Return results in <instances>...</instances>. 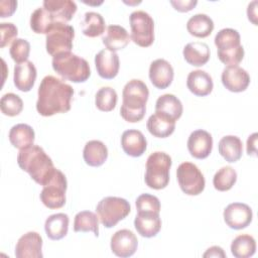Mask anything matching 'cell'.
<instances>
[{
  "label": "cell",
  "instance_id": "cell-10",
  "mask_svg": "<svg viewBox=\"0 0 258 258\" xmlns=\"http://www.w3.org/2000/svg\"><path fill=\"white\" fill-rule=\"evenodd\" d=\"M67 187L66 175L59 169H56L48 182L43 185L39 195L40 201L48 209H59L66 204Z\"/></svg>",
  "mask_w": 258,
  "mask_h": 258
},
{
  "label": "cell",
  "instance_id": "cell-33",
  "mask_svg": "<svg viewBox=\"0 0 258 258\" xmlns=\"http://www.w3.org/2000/svg\"><path fill=\"white\" fill-rule=\"evenodd\" d=\"M256 252L255 239L248 234L237 236L231 244V253L236 258H249Z\"/></svg>",
  "mask_w": 258,
  "mask_h": 258
},
{
  "label": "cell",
  "instance_id": "cell-27",
  "mask_svg": "<svg viewBox=\"0 0 258 258\" xmlns=\"http://www.w3.org/2000/svg\"><path fill=\"white\" fill-rule=\"evenodd\" d=\"M69 216L64 213H56L50 215L44 223L46 236L50 240H60L67 236L69 231Z\"/></svg>",
  "mask_w": 258,
  "mask_h": 258
},
{
  "label": "cell",
  "instance_id": "cell-28",
  "mask_svg": "<svg viewBox=\"0 0 258 258\" xmlns=\"http://www.w3.org/2000/svg\"><path fill=\"white\" fill-rule=\"evenodd\" d=\"M182 111L183 108L180 100L172 94H164L156 100L155 112L165 115L174 121L180 118Z\"/></svg>",
  "mask_w": 258,
  "mask_h": 258
},
{
  "label": "cell",
  "instance_id": "cell-43",
  "mask_svg": "<svg viewBox=\"0 0 258 258\" xmlns=\"http://www.w3.org/2000/svg\"><path fill=\"white\" fill-rule=\"evenodd\" d=\"M17 7V1L15 0H2L0 1V17L5 18L11 16Z\"/></svg>",
  "mask_w": 258,
  "mask_h": 258
},
{
  "label": "cell",
  "instance_id": "cell-18",
  "mask_svg": "<svg viewBox=\"0 0 258 258\" xmlns=\"http://www.w3.org/2000/svg\"><path fill=\"white\" fill-rule=\"evenodd\" d=\"M173 76V68L167 60L157 58L150 63L149 79L155 88L160 90L166 89L172 83Z\"/></svg>",
  "mask_w": 258,
  "mask_h": 258
},
{
  "label": "cell",
  "instance_id": "cell-21",
  "mask_svg": "<svg viewBox=\"0 0 258 258\" xmlns=\"http://www.w3.org/2000/svg\"><path fill=\"white\" fill-rule=\"evenodd\" d=\"M121 146L127 155L139 157L145 152L147 141L141 131L129 129L124 131L121 136Z\"/></svg>",
  "mask_w": 258,
  "mask_h": 258
},
{
  "label": "cell",
  "instance_id": "cell-2",
  "mask_svg": "<svg viewBox=\"0 0 258 258\" xmlns=\"http://www.w3.org/2000/svg\"><path fill=\"white\" fill-rule=\"evenodd\" d=\"M17 163L36 183L42 186L48 182L56 170L51 158L40 146L34 144L20 149L17 155Z\"/></svg>",
  "mask_w": 258,
  "mask_h": 258
},
{
  "label": "cell",
  "instance_id": "cell-14",
  "mask_svg": "<svg viewBox=\"0 0 258 258\" xmlns=\"http://www.w3.org/2000/svg\"><path fill=\"white\" fill-rule=\"evenodd\" d=\"M42 238L37 232H27L22 235L15 246L16 258H42Z\"/></svg>",
  "mask_w": 258,
  "mask_h": 258
},
{
  "label": "cell",
  "instance_id": "cell-19",
  "mask_svg": "<svg viewBox=\"0 0 258 258\" xmlns=\"http://www.w3.org/2000/svg\"><path fill=\"white\" fill-rule=\"evenodd\" d=\"M134 227L137 233L145 238L155 237L161 229L159 213L138 212L134 219Z\"/></svg>",
  "mask_w": 258,
  "mask_h": 258
},
{
  "label": "cell",
  "instance_id": "cell-8",
  "mask_svg": "<svg viewBox=\"0 0 258 258\" xmlns=\"http://www.w3.org/2000/svg\"><path fill=\"white\" fill-rule=\"evenodd\" d=\"M131 39L141 47H148L154 41L153 18L143 10L133 11L129 16Z\"/></svg>",
  "mask_w": 258,
  "mask_h": 258
},
{
  "label": "cell",
  "instance_id": "cell-37",
  "mask_svg": "<svg viewBox=\"0 0 258 258\" xmlns=\"http://www.w3.org/2000/svg\"><path fill=\"white\" fill-rule=\"evenodd\" d=\"M237 180V172L232 166L221 167L213 177L214 187L219 191H227L233 187Z\"/></svg>",
  "mask_w": 258,
  "mask_h": 258
},
{
  "label": "cell",
  "instance_id": "cell-46",
  "mask_svg": "<svg viewBox=\"0 0 258 258\" xmlns=\"http://www.w3.org/2000/svg\"><path fill=\"white\" fill-rule=\"evenodd\" d=\"M203 257H205V258H207V257H222V258H225L226 253L224 252L223 248H221L220 246H212L209 249H207V251L203 254Z\"/></svg>",
  "mask_w": 258,
  "mask_h": 258
},
{
  "label": "cell",
  "instance_id": "cell-34",
  "mask_svg": "<svg viewBox=\"0 0 258 258\" xmlns=\"http://www.w3.org/2000/svg\"><path fill=\"white\" fill-rule=\"evenodd\" d=\"M106 23L103 16L94 11L86 12L82 21V31L86 36L97 37L105 32Z\"/></svg>",
  "mask_w": 258,
  "mask_h": 258
},
{
  "label": "cell",
  "instance_id": "cell-17",
  "mask_svg": "<svg viewBox=\"0 0 258 258\" xmlns=\"http://www.w3.org/2000/svg\"><path fill=\"white\" fill-rule=\"evenodd\" d=\"M95 66L98 75L106 80L114 79L119 72V56L109 49L100 50L95 56Z\"/></svg>",
  "mask_w": 258,
  "mask_h": 258
},
{
  "label": "cell",
  "instance_id": "cell-4",
  "mask_svg": "<svg viewBox=\"0 0 258 258\" xmlns=\"http://www.w3.org/2000/svg\"><path fill=\"white\" fill-rule=\"evenodd\" d=\"M51 64L57 75L73 83H84L91 76L89 62L72 51L54 55Z\"/></svg>",
  "mask_w": 258,
  "mask_h": 258
},
{
  "label": "cell",
  "instance_id": "cell-6",
  "mask_svg": "<svg viewBox=\"0 0 258 258\" xmlns=\"http://www.w3.org/2000/svg\"><path fill=\"white\" fill-rule=\"evenodd\" d=\"M172 161L171 157L162 151L151 153L146 160V171L144 180L148 187L162 189L169 182V170Z\"/></svg>",
  "mask_w": 258,
  "mask_h": 258
},
{
  "label": "cell",
  "instance_id": "cell-13",
  "mask_svg": "<svg viewBox=\"0 0 258 258\" xmlns=\"http://www.w3.org/2000/svg\"><path fill=\"white\" fill-rule=\"evenodd\" d=\"M110 246L112 252L116 256L127 258L136 252L138 240L132 231L128 229H122L113 234L111 237Z\"/></svg>",
  "mask_w": 258,
  "mask_h": 258
},
{
  "label": "cell",
  "instance_id": "cell-39",
  "mask_svg": "<svg viewBox=\"0 0 258 258\" xmlns=\"http://www.w3.org/2000/svg\"><path fill=\"white\" fill-rule=\"evenodd\" d=\"M0 109L1 112L6 116H17L23 110V101L16 94L7 93L1 97Z\"/></svg>",
  "mask_w": 258,
  "mask_h": 258
},
{
  "label": "cell",
  "instance_id": "cell-38",
  "mask_svg": "<svg viewBox=\"0 0 258 258\" xmlns=\"http://www.w3.org/2000/svg\"><path fill=\"white\" fill-rule=\"evenodd\" d=\"M118 96L116 91L111 87H103L99 89L95 96L96 107L103 112L112 111L117 104Z\"/></svg>",
  "mask_w": 258,
  "mask_h": 258
},
{
  "label": "cell",
  "instance_id": "cell-42",
  "mask_svg": "<svg viewBox=\"0 0 258 258\" xmlns=\"http://www.w3.org/2000/svg\"><path fill=\"white\" fill-rule=\"evenodd\" d=\"M18 29L11 22L0 23V47H5L11 41L13 42L17 37Z\"/></svg>",
  "mask_w": 258,
  "mask_h": 258
},
{
  "label": "cell",
  "instance_id": "cell-3",
  "mask_svg": "<svg viewBox=\"0 0 258 258\" xmlns=\"http://www.w3.org/2000/svg\"><path fill=\"white\" fill-rule=\"evenodd\" d=\"M121 117L130 123H136L143 119L146 112V102L149 91L146 84L138 79L129 81L123 88Z\"/></svg>",
  "mask_w": 258,
  "mask_h": 258
},
{
  "label": "cell",
  "instance_id": "cell-47",
  "mask_svg": "<svg viewBox=\"0 0 258 258\" xmlns=\"http://www.w3.org/2000/svg\"><path fill=\"white\" fill-rule=\"evenodd\" d=\"M256 5H257V1H252L251 3H249L248 8H247V15H248V19L255 25H257V13H256Z\"/></svg>",
  "mask_w": 258,
  "mask_h": 258
},
{
  "label": "cell",
  "instance_id": "cell-45",
  "mask_svg": "<svg viewBox=\"0 0 258 258\" xmlns=\"http://www.w3.org/2000/svg\"><path fill=\"white\" fill-rule=\"evenodd\" d=\"M256 143H257V133L251 134L248 139H247V154L251 156H256L257 148H256Z\"/></svg>",
  "mask_w": 258,
  "mask_h": 258
},
{
  "label": "cell",
  "instance_id": "cell-30",
  "mask_svg": "<svg viewBox=\"0 0 258 258\" xmlns=\"http://www.w3.org/2000/svg\"><path fill=\"white\" fill-rule=\"evenodd\" d=\"M10 143L18 149H24L33 145L35 133L31 126L24 123H19L11 127L9 131Z\"/></svg>",
  "mask_w": 258,
  "mask_h": 258
},
{
  "label": "cell",
  "instance_id": "cell-25",
  "mask_svg": "<svg viewBox=\"0 0 258 258\" xmlns=\"http://www.w3.org/2000/svg\"><path fill=\"white\" fill-rule=\"evenodd\" d=\"M185 61L195 67H202L210 59V47L202 41H194L185 44L182 50Z\"/></svg>",
  "mask_w": 258,
  "mask_h": 258
},
{
  "label": "cell",
  "instance_id": "cell-40",
  "mask_svg": "<svg viewBox=\"0 0 258 258\" xmlns=\"http://www.w3.org/2000/svg\"><path fill=\"white\" fill-rule=\"evenodd\" d=\"M12 59L16 63H22L27 60L30 52V43L23 38H16L9 49Z\"/></svg>",
  "mask_w": 258,
  "mask_h": 258
},
{
  "label": "cell",
  "instance_id": "cell-5",
  "mask_svg": "<svg viewBox=\"0 0 258 258\" xmlns=\"http://www.w3.org/2000/svg\"><path fill=\"white\" fill-rule=\"evenodd\" d=\"M219 59L228 66H238L244 57V47L241 36L236 29L223 28L215 36Z\"/></svg>",
  "mask_w": 258,
  "mask_h": 258
},
{
  "label": "cell",
  "instance_id": "cell-15",
  "mask_svg": "<svg viewBox=\"0 0 258 258\" xmlns=\"http://www.w3.org/2000/svg\"><path fill=\"white\" fill-rule=\"evenodd\" d=\"M222 83L224 87L234 93L245 91L250 84V76L239 66H228L222 72Z\"/></svg>",
  "mask_w": 258,
  "mask_h": 258
},
{
  "label": "cell",
  "instance_id": "cell-22",
  "mask_svg": "<svg viewBox=\"0 0 258 258\" xmlns=\"http://www.w3.org/2000/svg\"><path fill=\"white\" fill-rule=\"evenodd\" d=\"M42 7L56 22H69L77 11V4L72 0H44Z\"/></svg>",
  "mask_w": 258,
  "mask_h": 258
},
{
  "label": "cell",
  "instance_id": "cell-24",
  "mask_svg": "<svg viewBox=\"0 0 258 258\" xmlns=\"http://www.w3.org/2000/svg\"><path fill=\"white\" fill-rule=\"evenodd\" d=\"M102 41L107 49L116 52L128 45L130 36L123 26L113 24L107 27L106 32L102 37Z\"/></svg>",
  "mask_w": 258,
  "mask_h": 258
},
{
  "label": "cell",
  "instance_id": "cell-7",
  "mask_svg": "<svg viewBox=\"0 0 258 258\" xmlns=\"http://www.w3.org/2000/svg\"><path fill=\"white\" fill-rule=\"evenodd\" d=\"M131 207L129 202L119 197H106L102 199L96 207L99 220L106 228L116 226L118 222L129 215Z\"/></svg>",
  "mask_w": 258,
  "mask_h": 258
},
{
  "label": "cell",
  "instance_id": "cell-35",
  "mask_svg": "<svg viewBox=\"0 0 258 258\" xmlns=\"http://www.w3.org/2000/svg\"><path fill=\"white\" fill-rule=\"evenodd\" d=\"M75 232H93L96 237L99 236V217L91 211H82L75 216Z\"/></svg>",
  "mask_w": 258,
  "mask_h": 258
},
{
  "label": "cell",
  "instance_id": "cell-23",
  "mask_svg": "<svg viewBox=\"0 0 258 258\" xmlns=\"http://www.w3.org/2000/svg\"><path fill=\"white\" fill-rule=\"evenodd\" d=\"M187 89L196 96L205 97L208 96L214 88L212 77L202 70L191 71L186 79Z\"/></svg>",
  "mask_w": 258,
  "mask_h": 258
},
{
  "label": "cell",
  "instance_id": "cell-36",
  "mask_svg": "<svg viewBox=\"0 0 258 258\" xmlns=\"http://www.w3.org/2000/svg\"><path fill=\"white\" fill-rule=\"evenodd\" d=\"M56 21L43 7L36 8L30 16V28L38 34H47Z\"/></svg>",
  "mask_w": 258,
  "mask_h": 258
},
{
  "label": "cell",
  "instance_id": "cell-44",
  "mask_svg": "<svg viewBox=\"0 0 258 258\" xmlns=\"http://www.w3.org/2000/svg\"><path fill=\"white\" fill-rule=\"evenodd\" d=\"M170 4L174 7L175 10L179 11V12H187L190 11L197 4L198 1L197 0H171Z\"/></svg>",
  "mask_w": 258,
  "mask_h": 258
},
{
  "label": "cell",
  "instance_id": "cell-41",
  "mask_svg": "<svg viewBox=\"0 0 258 258\" xmlns=\"http://www.w3.org/2000/svg\"><path fill=\"white\" fill-rule=\"evenodd\" d=\"M136 209L138 212H160V202L157 197L150 194H142L136 199Z\"/></svg>",
  "mask_w": 258,
  "mask_h": 258
},
{
  "label": "cell",
  "instance_id": "cell-31",
  "mask_svg": "<svg viewBox=\"0 0 258 258\" xmlns=\"http://www.w3.org/2000/svg\"><path fill=\"white\" fill-rule=\"evenodd\" d=\"M219 153L228 162L238 161L243 153V144L241 139L235 135H227L221 138L218 145Z\"/></svg>",
  "mask_w": 258,
  "mask_h": 258
},
{
  "label": "cell",
  "instance_id": "cell-20",
  "mask_svg": "<svg viewBox=\"0 0 258 258\" xmlns=\"http://www.w3.org/2000/svg\"><path fill=\"white\" fill-rule=\"evenodd\" d=\"M36 76V68L32 61L26 60L22 63H16L13 75L14 86L21 92H29L34 86Z\"/></svg>",
  "mask_w": 258,
  "mask_h": 258
},
{
  "label": "cell",
  "instance_id": "cell-1",
  "mask_svg": "<svg viewBox=\"0 0 258 258\" xmlns=\"http://www.w3.org/2000/svg\"><path fill=\"white\" fill-rule=\"evenodd\" d=\"M36 110L44 117L71 110L74 89L71 85L53 76H46L40 82L37 91Z\"/></svg>",
  "mask_w": 258,
  "mask_h": 258
},
{
  "label": "cell",
  "instance_id": "cell-9",
  "mask_svg": "<svg viewBox=\"0 0 258 258\" xmlns=\"http://www.w3.org/2000/svg\"><path fill=\"white\" fill-rule=\"evenodd\" d=\"M75 29L64 22H55L45 38V47L48 54L54 56L58 53L70 52L73 48Z\"/></svg>",
  "mask_w": 258,
  "mask_h": 258
},
{
  "label": "cell",
  "instance_id": "cell-16",
  "mask_svg": "<svg viewBox=\"0 0 258 258\" xmlns=\"http://www.w3.org/2000/svg\"><path fill=\"white\" fill-rule=\"evenodd\" d=\"M187 149L190 155L197 159L207 158L213 149L212 135L203 129L192 131L187 139Z\"/></svg>",
  "mask_w": 258,
  "mask_h": 258
},
{
  "label": "cell",
  "instance_id": "cell-29",
  "mask_svg": "<svg viewBox=\"0 0 258 258\" xmlns=\"http://www.w3.org/2000/svg\"><path fill=\"white\" fill-rule=\"evenodd\" d=\"M83 157L88 165L93 167L101 166L107 160L108 148L100 140H90L84 147Z\"/></svg>",
  "mask_w": 258,
  "mask_h": 258
},
{
  "label": "cell",
  "instance_id": "cell-26",
  "mask_svg": "<svg viewBox=\"0 0 258 258\" xmlns=\"http://www.w3.org/2000/svg\"><path fill=\"white\" fill-rule=\"evenodd\" d=\"M147 130L151 135L158 138H165L171 135L175 129V121L160 113L152 114L146 123Z\"/></svg>",
  "mask_w": 258,
  "mask_h": 258
},
{
  "label": "cell",
  "instance_id": "cell-32",
  "mask_svg": "<svg viewBox=\"0 0 258 258\" xmlns=\"http://www.w3.org/2000/svg\"><path fill=\"white\" fill-rule=\"evenodd\" d=\"M186 29L190 35L204 38L212 33L214 29V21L207 14L198 13L187 20Z\"/></svg>",
  "mask_w": 258,
  "mask_h": 258
},
{
  "label": "cell",
  "instance_id": "cell-12",
  "mask_svg": "<svg viewBox=\"0 0 258 258\" xmlns=\"http://www.w3.org/2000/svg\"><path fill=\"white\" fill-rule=\"evenodd\" d=\"M227 226L234 230H242L250 225L253 218L252 209L244 203L229 204L223 213Z\"/></svg>",
  "mask_w": 258,
  "mask_h": 258
},
{
  "label": "cell",
  "instance_id": "cell-11",
  "mask_svg": "<svg viewBox=\"0 0 258 258\" xmlns=\"http://www.w3.org/2000/svg\"><path fill=\"white\" fill-rule=\"evenodd\" d=\"M176 177L180 189L188 196L200 195L206 185L204 174L191 162H182L176 169Z\"/></svg>",
  "mask_w": 258,
  "mask_h": 258
}]
</instances>
